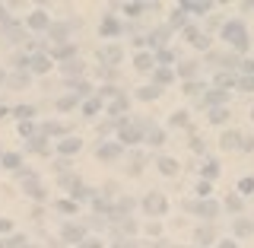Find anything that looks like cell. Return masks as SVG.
I'll use <instances>...</instances> for the list:
<instances>
[{
	"mask_svg": "<svg viewBox=\"0 0 254 248\" xmlns=\"http://www.w3.org/2000/svg\"><path fill=\"white\" fill-rule=\"evenodd\" d=\"M222 38H226L232 48H238V51L248 48V29H245V22H238V19H232V22L222 26Z\"/></svg>",
	"mask_w": 254,
	"mask_h": 248,
	"instance_id": "cell-1",
	"label": "cell"
},
{
	"mask_svg": "<svg viewBox=\"0 0 254 248\" xmlns=\"http://www.w3.org/2000/svg\"><path fill=\"white\" fill-rule=\"evenodd\" d=\"M143 210H146L149 217H165L169 204H165V197L159 194V191H153V194H146V197H143Z\"/></svg>",
	"mask_w": 254,
	"mask_h": 248,
	"instance_id": "cell-2",
	"label": "cell"
},
{
	"mask_svg": "<svg viewBox=\"0 0 254 248\" xmlns=\"http://www.w3.org/2000/svg\"><path fill=\"white\" fill-rule=\"evenodd\" d=\"M143 134H140V124L137 121H124L121 124V143H140Z\"/></svg>",
	"mask_w": 254,
	"mask_h": 248,
	"instance_id": "cell-3",
	"label": "cell"
},
{
	"mask_svg": "<svg viewBox=\"0 0 254 248\" xmlns=\"http://www.w3.org/2000/svg\"><path fill=\"white\" fill-rule=\"evenodd\" d=\"M99 58H102V64H108V67H115V64H121L124 51H121L118 45H108V48H102V51H99Z\"/></svg>",
	"mask_w": 254,
	"mask_h": 248,
	"instance_id": "cell-4",
	"label": "cell"
},
{
	"mask_svg": "<svg viewBox=\"0 0 254 248\" xmlns=\"http://www.w3.org/2000/svg\"><path fill=\"white\" fill-rule=\"evenodd\" d=\"M29 29H51V16H48L45 10H35L29 16Z\"/></svg>",
	"mask_w": 254,
	"mask_h": 248,
	"instance_id": "cell-5",
	"label": "cell"
},
{
	"mask_svg": "<svg viewBox=\"0 0 254 248\" xmlns=\"http://www.w3.org/2000/svg\"><path fill=\"white\" fill-rule=\"evenodd\" d=\"M58 150H61V156H73L83 150V140H76V137H67V140H61L58 143Z\"/></svg>",
	"mask_w": 254,
	"mask_h": 248,
	"instance_id": "cell-6",
	"label": "cell"
},
{
	"mask_svg": "<svg viewBox=\"0 0 254 248\" xmlns=\"http://www.w3.org/2000/svg\"><path fill=\"white\" fill-rule=\"evenodd\" d=\"M29 64H32V70H35V74H48V70H51V64H54V61L48 58V54H35V58H32Z\"/></svg>",
	"mask_w": 254,
	"mask_h": 248,
	"instance_id": "cell-7",
	"label": "cell"
},
{
	"mask_svg": "<svg viewBox=\"0 0 254 248\" xmlns=\"http://www.w3.org/2000/svg\"><path fill=\"white\" fill-rule=\"evenodd\" d=\"M219 143H222V150H235V147H242V134H238V131H226L219 137Z\"/></svg>",
	"mask_w": 254,
	"mask_h": 248,
	"instance_id": "cell-8",
	"label": "cell"
},
{
	"mask_svg": "<svg viewBox=\"0 0 254 248\" xmlns=\"http://www.w3.org/2000/svg\"><path fill=\"white\" fill-rule=\"evenodd\" d=\"M121 156V147L118 143H102L99 147V159H105V163H111V159H118Z\"/></svg>",
	"mask_w": 254,
	"mask_h": 248,
	"instance_id": "cell-9",
	"label": "cell"
},
{
	"mask_svg": "<svg viewBox=\"0 0 254 248\" xmlns=\"http://www.w3.org/2000/svg\"><path fill=\"white\" fill-rule=\"evenodd\" d=\"M197 213H200V217H206V220H213V217L219 213V207L213 204L210 197H206V201H200V204H197Z\"/></svg>",
	"mask_w": 254,
	"mask_h": 248,
	"instance_id": "cell-10",
	"label": "cell"
},
{
	"mask_svg": "<svg viewBox=\"0 0 254 248\" xmlns=\"http://www.w3.org/2000/svg\"><path fill=\"white\" fill-rule=\"evenodd\" d=\"M64 239H67V242H73V245H79V242H83V226H73V223H70V226H64Z\"/></svg>",
	"mask_w": 254,
	"mask_h": 248,
	"instance_id": "cell-11",
	"label": "cell"
},
{
	"mask_svg": "<svg viewBox=\"0 0 254 248\" xmlns=\"http://www.w3.org/2000/svg\"><path fill=\"white\" fill-rule=\"evenodd\" d=\"M133 64H137V70H153V67H156V58L143 51V54H137V58H133Z\"/></svg>",
	"mask_w": 254,
	"mask_h": 248,
	"instance_id": "cell-12",
	"label": "cell"
},
{
	"mask_svg": "<svg viewBox=\"0 0 254 248\" xmlns=\"http://www.w3.org/2000/svg\"><path fill=\"white\" fill-rule=\"evenodd\" d=\"M156 165H159V172H162V175H175V172H178V163H175V159H169V156H162Z\"/></svg>",
	"mask_w": 254,
	"mask_h": 248,
	"instance_id": "cell-13",
	"label": "cell"
},
{
	"mask_svg": "<svg viewBox=\"0 0 254 248\" xmlns=\"http://www.w3.org/2000/svg\"><path fill=\"white\" fill-rule=\"evenodd\" d=\"M185 35H188V42H194L197 48H206V35H200V29H185Z\"/></svg>",
	"mask_w": 254,
	"mask_h": 248,
	"instance_id": "cell-14",
	"label": "cell"
},
{
	"mask_svg": "<svg viewBox=\"0 0 254 248\" xmlns=\"http://www.w3.org/2000/svg\"><path fill=\"white\" fill-rule=\"evenodd\" d=\"M76 74H83V61H67L64 64V77H76Z\"/></svg>",
	"mask_w": 254,
	"mask_h": 248,
	"instance_id": "cell-15",
	"label": "cell"
},
{
	"mask_svg": "<svg viewBox=\"0 0 254 248\" xmlns=\"http://www.w3.org/2000/svg\"><path fill=\"white\" fill-rule=\"evenodd\" d=\"M26 191H29V194H32V197H38V201H42V197H45V188H42V185H38V181H35V178H32V175H29V181H26Z\"/></svg>",
	"mask_w": 254,
	"mask_h": 248,
	"instance_id": "cell-16",
	"label": "cell"
},
{
	"mask_svg": "<svg viewBox=\"0 0 254 248\" xmlns=\"http://www.w3.org/2000/svg\"><path fill=\"white\" fill-rule=\"evenodd\" d=\"M251 233H254L251 220H235V236H251Z\"/></svg>",
	"mask_w": 254,
	"mask_h": 248,
	"instance_id": "cell-17",
	"label": "cell"
},
{
	"mask_svg": "<svg viewBox=\"0 0 254 248\" xmlns=\"http://www.w3.org/2000/svg\"><path fill=\"white\" fill-rule=\"evenodd\" d=\"M229 118V108H222V105H216V108H210V121L213 124H222Z\"/></svg>",
	"mask_w": 254,
	"mask_h": 248,
	"instance_id": "cell-18",
	"label": "cell"
},
{
	"mask_svg": "<svg viewBox=\"0 0 254 248\" xmlns=\"http://www.w3.org/2000/svg\"><path fill=\"white\" fill-rule=\"evenodd\" d=\"M181 10H190V13H206V10H210V3H197V0H185V3H181Z\"/></svg>",
	"mask_w": 254,
	"mask_h": 248,
	"instance_id": "cell-19",
	"label": "cell"
},
{
	"mask_svg": "<svg viewBox=\"0 0 254 248\" xmlns=\"http://www.w3.org/2000/svg\"><path fill=\"white\" fill-rule=\"evenodd\" d=\"M67 32H70V26H51V29H48V35H51L54 42H64V38H67Z\"/></svg>",
	"mask_w": 254,
	"mask_h": 248,
	"instance_id": "cell-20",
	"label": "cell"
},
{
	"mask_svg": "<svg viewBox=\"0 0 254 248\" xmlns=\"http://www.w3.org/2000/svg\"><path fill=\"white\" fill-rule=\"evenodd\" d=\"M238 191H242L245 197H254V178H251V175H248V178H242V181H238Z\"/></svg>",
	"mask_w": 254,
	"mask_h": 248,
	"instance_id": "cell-21",
	"label": "cell"
},
{
	"mask_svg": "<svg viewBox=\"0 0 254 248\" xmlns=\"http://www.w3.org/2000/svg\"><path fill=\"white\" fill-rule=\"evenodd\" d=\"M194 74H197V64L194 61H188V64H181V67H178V77H185V80H190Z\"/></svg>",
	"mask_w": 254,
	"mask_h": 248,
	"instance_id": "cell-22",
	"label": "cell"
},
{
	"mask_svg": "<svg viewBox=\"0 0 254 248\" xmlns=\"http://www.w3.org/2000/svg\"><path fill=\"white\" fill-rule=\"evenodd\" d=\"M159 92H162L159 86H143V89H140L137 95H140V99H146V102H149V99H159Z\"/></svg>",
	"mask_w": 254,
	"mask_h": 248,
	"instance_id": "cell-23",
	"label": "cell"
},
{
	"mask_svg": "<svg viewBox=\"0 0 254 248\" xmlns=\"http://www.w3.org/2000/svg\"><path fill=\"white\" fill-rule=\"evenodd\" d=\"M146 140H149V143H153V147H159V143H162V140H165V134H162V131H159V127H149V131H146Z\"/></svg>",
	"mask_w": 254,
	"mask_h": 248,
	"instance_id": "cell-24",
	"label": "cell"
},
{
	"mask_svg": "<svg viewBox=\"0 0 254 248\" xmlns=\"http://www.w3.org/2000/svg\"><path fill=\"white\" fill-rule=\"evenodd\" d=\"M235 86H238V89H245V92H254V77H238Z\"/></svg>",
	"mask_w": 254,
	"mask_h": 248,
	"instance_id": "cell-25",
	"label": "cell"
},
{
	"mask_svg": "<svg viewBox=\"0 0 254 248\" xmlns=\"http://www.w3.org/2000/svg\"><path fill=\"white\" fill-rule=\"evenodd\" d=\"M22 245H26L22 236H13V239H3V242H0V248H22Z\"/></svg>",
	"mask_w": 254,
	"mask_h": 248,
	"instance_id": "cell-26",
	"label": "cell"
},
{
	"mask_svg": "<svg viewBox=\"0 0 254 248\" xmlns=\"http://www.w3.org/2000/svg\"><path fill=\"white\" fill-rule=\"evenodd\" d=\"M19 163H22L19 153H6L3 156V165H6V169H19Z\"/></svg>",
	"mask_w": 254,
	"mask_h": 248,
	"instance_id": "cell-27",
	"label": "cell"
},
{
	"mask_svg": "<svg viewBox=\"0 0 254 248\" xmlns=\"http://www.w3.org/2000/svg\"><path fill=\"white\" fill-rule=\"evenodd\" d=\"M13 115H16V118H22V121H29V118L35 115V108H32V105H19V108L13 111Z\"/></svg>",
	"mask_w": 254,
	"mask_h": 248,
	"instance_id": "cell-28",
	"label": "cell"
},
{
	"mask_svg": "<svg viewBox=\"0 0 254 248\" xmlns=\"http://www.w3.org/2000/svg\"><path fill=\"white\" fill-rule=\"evenodd\" d=\"M124 108H127V99H124V95H118V99L108 105V111H111V115H118V111H124Z\"/></svg>",
	"mask_w": 254,
	"mask_h": 248,
	"instance_id": "cell-29",
	"label": "cell"
},
{
	"mask_svg": "<svg viewBox=\"0 0 254 248\" xmlns=\"http://www.w3.org/2000/svg\"><path fill=\"white\" fill-rule=\"evenodd\" d=\"M115 32H118V22H115V19L108 16V19L102 22V35H115Z\"/></svg>",
	"mask_w": 254,
	"mask_h": 248,
	"instance_id": "cell-30",
	"label": "cell"
},
{
	"mask_svg": "<svg viewBox=\"0 0 254 248\" xmlns=\"http://www.w3.org/2000/svg\"><path fill=\"white\" fill-rule=\"evenodd\" d=\"M197 242H200V245H210L213 242V229H197Z\"/></svg>",
	"mask_w": 254,
	"mask_h": 248,
	"instance_id": "cell-31",
	"label": "cell"
},
{
	"mask_svg": "<svg viewBox=\"0 0 254 248\" xmlns=\"http://www.w3.org/2000/svg\"><path fill=\"white\" fill-rule=\"evenodd\" d=\"M216 86H219V89H226V86H235V77H229V74H219V77H216Z\"/></svg>",
	"mask_w": 254,
	"mask_h": 248,
	"instance_id": "cell-32",
	"label": "cell"
},
{
	"mask_svg": "<svg viewBox=\"0 0 254 248\" xmlns=\"http://www.w3.org/2000/svg\"><path fill=\"white\" fill-rule=\"evenodd\" d=\"M206 102H210V105L216 108L219 102H226V92H222V89H219V92H210V95H206Z\"/></svg>",
	"mask_w": 254,
	"mask_h": 248,
	"instance_id": "cell-33",
	"label": "cell"
},
{
	"mask_svg": "<svg viewBox=\"0 0 254 248\" xmlns=\"http://www.w3.org/2000/svg\"><path fill=\"white\" fill-rule=\"evenodd\" d=\"M203 175H206V181L216 178V175H219V165H216V163H206V165H203Z\"/></svg>",
	"mask_w": 254,
	"mask_h": 248,
	"instance_id": "cell-34",
	"label": "cell"
},
{
	"mask_svg": "<svg viewBox=\"0 0 254 248\" xmlns=\"http://www.w3.org/2000/svg\"><path fill=\"white\" fill-rule=\"evenodd\" d=\"M226 207H229V210H242V197H238V194H229V201H226Z\"/></svg>",
	"mask_w": 254,
	"mask_h": 248,
	"instance_id": "cell-35",
	"label": "cell"
},
{
	"mask_svg": "<svg viewBox=\"0 0 254 248\" xmlns=\"http://www.w3.org/2000/svg\"><path fill=\"white\" fill-rule=\"evenodd\" d=\"M10 83L16 86V89H22V86H29V74H16V77L10 80Z\"/></svg>",
	"mask_w": 254,
	"mask_h": 248,
	"instance_id": "cell-36",
	"label": "cell"
},
{
	"mask_svg": "<svg viewBox=\"0 0 254 248\" xmlns=\"http://www.w3.org/2000/svg\"><path fill=\"white\" fill-rule=\"evenodd\" d=\"M73 105H76V95H67V99H61V102H58V108H61V111H67V108H73Z\"/></svg>",
	"mask_w": 254,
	"mask_h": 248,
	"instance_id": "cell-37",
	"label": "cell"
},
{
	"mask_svg": "<svg viewBox=\"0 0 254 248\" xmlns=\"http://www.w3.org/2000/svg\"><path fill=\"white\" fill-rule=\"evenodd\" d=\"M61 213H76V204H70V201H61V204H54Z\"/></svg>",
	"mask_w": 254,
	"mask_h": 248,
	"instance_id": "cell-38",
	"label": "cell"
},
{
	"mask_svg": "<svg viewBox=\"0 0 254 248\" xmlns=\"http://www.w3.org/2000/svg\"><path fill=\"white\" fill-rule=\"evenodd\" d=\"M76 248H102V242H99V239H83Z\"/></svg>",
	"mask_w": 254,
	"mask_h": 248,
	"instance_id": "cell-39",
	"label": "cell"
},
{
	"mask_svg": "<svg viewBox=\"0 0 254 248\" xmlns=\"http://www.w3.org/2000/svg\"><path fill=\"white\" fill-rule=\"evenodd\" d=\"M156 80H159V83H172V70H159Z\"/></svg>",
	"mask_w": 254,
	"mask_h": 248,
	"instance_id": "cell-40",
	"label": "cell"
},
{
	"mask_svg": "<svg viewBox=\"0 0 254 248\" xmlns=\"http://www.w3.org/2000/svg\"><path fill=\"white\" fill-rule=\"evenodd\" d=\"M172 124H188V115H185V111H175V115H172Z\"/></svg>",
	"mask_w": 254,
	"mask_h": 248,
	"instance_id": "cell-41",
	"label": "cell"
},
{
	"mask_svg": "<svg viewBox=\"0 0 254 248\" xmlns=\"http://www.w3.org/2000/svg\"><path fill=\"white\" fill-rule=\"evenodd\" d=\"M197 194H200V197H210V181H200V185H197Z\"/></svg>",
	"mask_w": 254,
	"mask_h": 248,
	"instance_id": "cell-42",
	"label": "cell"
},
{
	"mask_svg": "<svg viewBox=\"0 0 254 248\" xmlns=\"http://www.w3.org/2000/svg\"><path fill=\"white\" fill-rule=\"evenodd\" d=\"M83 111H86V115H95V111H99V102H86V105H83Z\"/></svg>",
	"mask_w": 254,
	"mask_h": 248,
	"instance_id": "cell-43",
	"label": "cell"
},
{
	"mask_svg": "<svg viewBox=\"0 0 254 248\" xmlns=\"http://www.w3.org/2000/svg\"><path fill=\"white\" fill-rule=\"evenodd\" d=\"M70 51H73V48L64 45V48H58V51H54V58H70Z\"/></svg>",
	"mask_w": 254,
	"mask_h": 248,
	"instance_id": "cell-44",
	"label": "cell"
},
{
	"mask_svg": "<svg viewBox=\"0 0 254 248\" xmlns=\"http://www.w3.org/2000/svg\"><path fill=\"white\" fill-rule=\"evenodd\" d=\"M242 150H254V137H242Z\"/></svg>",
	"mask_w": 254,
	"mask_h": 248,
	"instance_id": "cell-45",
	"label": "cell"
},
{
	"mask_svg": "<svg viewBox=\"0 0 254 248\" xmlns=\"http://www.w3.org/2000/svg\"><path fill=\"white\" fill-rule=\"evenodd\" d=\"M10 229H13V223H10V220H0V233H10Z\"/></svg>",
	"mask_w": 254,
	"mask_h": 248,
	"instance_id": "cell-46",
	"label": "cell"
},
{
	"mask_svg": "<svg viewBox=\"0 0 254 248\" xmlns=\"http://www.w3.org/2000/svg\"><path fill=\"white\" fill-rule=\"evenodd\" d=\"M115 248H133V242H124V239H121V242H118Z\"/></svg>",
	"mask_w": 254,
	"mask_h": 248,
	"instance_id": "cell-47",
	"label": "cell"
},
{
	"mask_svg": "<svg viewBox=\"0 0 254 248\" xmlns=\"http://www.w3.org/2000/svg\"><path fill=\"white\" fill-rule=\"evenodd\" d=\"M219 248H238V245H235V242H222Z\"/></svg>",
	"mask_w": 254,
	"mask_h": 248,
	"instance_id": "cell-48",
	"label": "cell"
},
{
	"mask_svg": "<svg viewBox=\"0 0 254 248\" xmlns=\"http://www.w3.org/2000/svg\"><path fill=\"white\" fill-rule=\"evenodd\" d=\"M22 248H42V245H29V242H26V245H22Z\"/></svg>",
	"mask_w": 254,
	"mask_h": 248,
	"instance_id": "cell-49",
	"label": "cell"
},
{
	"mask_svg": "<svg viewBox=\"0 0 254 248\" xmlns=\"http://www.w3.org/2000/svg\"><path fill=\"white\" fill-rule=\"evenodd\" d=\"M3 80H6V77H3V70H0V83H3Z\"/></svg>",
	"mask_w": 254,
	"mask_h": 248,
	"instance_id": "cell-50",
	"label": "cell"
},
{
	"mask_svg": "<svg viewBox=\"0 0 254 248\" xmlns=\"http://www.w3.org/2000/svg\"><path fill=\"white\" fill-rule=\"evenodd\" d=\"M251 118H254V108H251Z\"/></svg>",
	"mask_w": 254,
	"mask_h": 248,
	"instance_id": "cell-51",
	"label": "cell"
}]
</instances>
